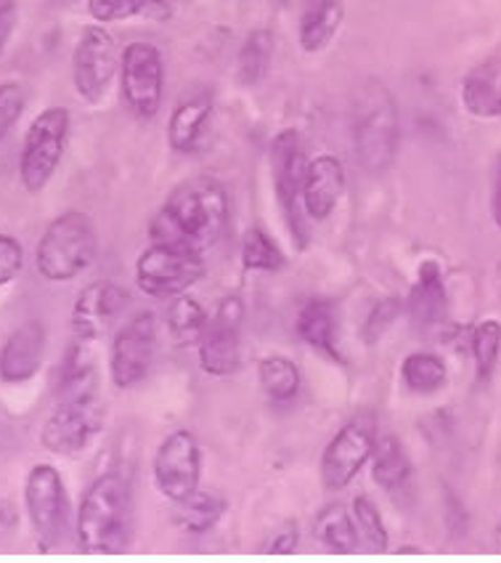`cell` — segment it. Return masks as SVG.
Masks as SVG:
<instances>
[{
    "label": "cell",
    "instance_id": "obj_1",
    "mask_svg": "<svg viewBox=\"0 0 501 563\" xmlns=\"http://www.w3.org/2000/svg\"><path fill=\"white\" fill-rule=\"evenodd\" d=\"M231 223L229 189L213 176H197L170 191L149 221V240L208 255Z\"/></svg>",
    "mask_w": 501,
    "mask_h": 563
},
{
    "label": "cell",
    "instance_id": "obj_2",
    "mask_svg": "<svg viewBox=\"0 0 501 563\" xmlns=\"http://www.w3.org/2000/svg\"><path fill=\"white\" fill-rule=\"evenodd\" d=\"M133 516L131 478L122 471L101 473L77 505V545L82 553H125L133 542Z\"/></svg>",
    "mask_w": 501,
    "mask_h": 563
},
{
    "label": "cell",
    "instance_id": "obj_3",
    "mask_svg": "<svg viewBox=\"0 0 501 563\" xmlns=\"http://www.w3.org/2000/svg\"><path fill=\"white\" fill-rule=\"evenodd\" d=\"M99 258V232L82 210L56 216L43 232L35 251L37 274L48 282H73Z\"/></svg>",
    "mask_w": 501,
    "mask_h": 563
},
{
    "label": "cell",
    "instance_id": "obj_4",
    "mask_svg": "<svg viewBox=\"0 0 501 563\" xmlns=\"http://www.w3.org/2000/svg\"><path fill=\"white\" fill-rule=\"evenodd\" d=\"M398 139H401V120H398L393 93L382 82H369L358 96L356 123H353L358 165L369 176L388 173L396 163Z\"/></svg>",
    "mask_w": 501,
    "mask_h": 563
},
{
    "label": "cell",
    "instance_id": "obj_5",
    "mask_svg": "<svg viewBox=\"0 0 501 563\" xmlns=\"http://www.w3.org/2000/svg\"><path fill=\"white\" fill-rule=\"evenodd\" d=\"M308 157L303 139L298 131H281L271 141V178L276 202H279L281 216L292 236L294 247L305 251L311 245V227L303 210V184H305Z\"/></svg>",
    "mask_w": 501,
    "mask_h": 563
},
{
    "label": "cell",
    "instance_id": "obj_6",
    "mask_svg": "<svg viewBox=\"0 0 501 563\" xmlns=\"http://www.w3.org/2000/svg\"><path fill=\"white\" fill-rule=\"evenodd\" d=\"M24 508L32 527V537L41 553H51L64 542L73 516L67 484L56 465L37 463L32 465L24 482Z\"/></svg>",
    "mask_w": 501,
    "mask_h": 563
},
{
    "label": "cell",
    "instance_id": "obj_7",
    "mask_svg": "<svg viewBox=\"0 0 501 563\" xmlns=\"http://www.w3.org/2000/svg\"><path fill=\"white\" fill-rule=\"evenodd\" d=\"M159 345V319L157 313L144 309L122 319V324L112 332L109 345V377L114 388L127 391L146 380L157 360Z\"/></svg>",
    "mask_w": 501,
    "mask_h": 563
},
{
    "label": "cell",
    "instance_id": "obj_8",
    "mask_svg": "<svg viewBox=\"0 0 501 563\" xmlns=\"http://www.w3.org/2000/svg\"><path fill=\"white\" fill-rule=\"evenodd\" d=\"M104 407L96 394L67 396L41 428L43 450L59 457H77L104 431Z\"/></svg>",
    "mask_w": 501,
    "mask_h": 563
},
{
    "label": "cell",
    "instance_id": "obj_9",
    "mask_svg": "<svg viewBox=\"0 0 501 563\" xmlns=\"http://www.w3.org/2000/svg\"><path fill=\"white\" fill-rule=\"evenodd\" d=\"M69 136V112L64 107H48L35 118L24 136L22 157H19V178L30 195L48 187L56 168L62 165Z\"/></svg>",
    "mask_w": 501,
    "mask_h": 563
},
{
    "label": "cell",
    "instance_id": "obj_10",
    "mask_svg": "<svg viewBox=\"0 0 501 563\" xmlns=\"http://www.w3.org/2000/svg\"><path fill=\"white\" fill-rule=\"evenodd\" d=\"M204 258L181 247L152 242L136 261V285L144 296L170 300L189 292L199 279H204Z\"/></svg>",
    "mask_w": 501,
    "mask_h": 563
},
{
    "label": "cell",
    "instance_id": "obj_11",
    "mask_svg": "<svg viewBox=\"0 0 501 563\" xmlns=\"http://www.w3.org/2000/svg\"><path fill=\"white\" fill-rule=\"evenodd\" d=\"M202 446L191 431H172L163 439L152 460L154 486L170 503L194 495L202 484Z\"/></svg>",
    "mask_w": 501,
    "mask_h": 563
},
{
    "label": "cell",
    "instance_id": "obj_12",
    "mask_svg": "<svg viewBox=\"0 0 501 563\" xmlns=\"http://www.w3.org/2000/svg\"><path fill=\"white\" fill-rule=\"evenodd\" d=\"M120 91L127 110L141 120H152L163 107L165 62L152 43H127L120 56Z\"/></svg>",
    "mask_w": 501,
    "mask_h": 563
},
{
    "label": "cell",
    "instance_id": "obj_13",
    "mask_svg": "<svg viewBox=\"0 0 501 563\" xmlns=\"http://www.w3.org/2000/svg\"><path fill=\"white\" fill-rule=\"evenodd\" d=\"M377 446V428L371 418H350L330 439L319 460V473L324 489L339 492L353 484V478L364 471L366 463H371V454Z\"/></svg>",
    "mask_w": 501,
    "mask_h": 563
},
{
    "label": "cell",
    "instance_id": "obj_14",
    "mask_svg": "<svg viewBox=\"0 0 501 563\" xmlns=\"http://www.w3.org/2000/svg\"><path fill=\"white\" fill-rule=\"evenodd\" d=\"M242 324L244 303L240 296H229L210 313V324L199 338V367L210 377H231L242 367Z\"/></svg>",
    "mask_w": 501,
    "mask_h": 563
},
{
    "label": "cell",
    "instance_id": "obj_15",
    "mask_svg": "<svg viewBox=\"0 0 501 563\" xmlns=\"http://www.w3.org/2000/svg\"><path fill=\"white\" fill-rule=\"evenodd\" d=\"M127 309H131L127 287L114 279H96L77 292L69 322L82 343H96L120 328Z\"/></svg>",
    "mask_w": 501,
    "mask_h": 563
},
{
    "label": "cell",
    "instance_id": "obj_16",
    "mask_svg": "<svg viewBox=\"0 0 501 563\" xmlns=\"http://www.w3.org/2000/svg\"><path fill=\"white\" fill-rule=\"evenodd\" d=\"M118 69L120 54L112 32L101 27V24H91V27L82 30L73 54V78L77 93L88 104H99L107 96L109 86H112Z\"/></svg>",
    "mask_w": 501,
    "mask_h": 563
},
{
    "label": "cell",
    "instance_id": "obj_17",
    "mask_svg": "<svg viewBox=\"0 0 501 563\" xmlns=\"http://www.w3.org/2000/svg\"><path fill=\"white\" fill-rule=\"evenodd\" d=\"M46 349L48 330L41 319L19 324L0 345V380L9 383V386L32 380L46 362Z\"/></svg>",
    "mask_w": 501,
    "mask_h": 563
},
{
    "label": "cell",
    "instance_id": "obj_18",
    "mask_svg": "<svg viewBox=\"0 0 501 563\" xmlns=\"http://www.w3.org/2000/svg\"><path fill=\"white\" fill-rule=\"evenodd\" d=\"M345 195V165L334 155L308 159L303 184V210L308 221H326Z\"/></svg>",
    "mask_w": 501,
    "mask_h": 563
},
{
    "label": "cell",
    "instance_id": "obj_19",
    "mask_svg": "<svg viewBox=\"0 0 501 563\" xmlns=\"http://www.w3.org/2000/svg\"><path fill=\"white\" fill-rule=\"evenodd\" d=\"M294 332L305 345L324 354L326 360L345 364L343 349H339V328H337V306L330 298L305 300L303 309L294 319Z\"/></svg>",
    "mask_w": 501,
    "mask_h": 563
},
{
    "label": "cell",
    "instance_id": "obj_20",
    "mask_svg": "<svg viewBox=\"0 0 501 563\" xmlns=\"http://www.w3.org/2000/svg\"><path fill=\"white\" fill-rule=\"evenodd\" d=\"M371 482L393 500H403L414 486V463L396 433L377 437L375 454H371Z\"/></svg>",
    "mask_w": 501,
    "mask_h": 563
},
{
    "label": "cell",
    "instance_id": "obj_21",
    "mask_svg": "<svg viewBox=\"0 0 501 563\" xmlns=\"http://www.w3.org/2000/svg\"><path fill=\"white\" fill-rule=\"evenodd\" d=\"M407 309L420 328H435L448 313V292L438 261H422L416 282L411 287Z\"/></svg>",
    "mask_w": 501,
    "mask_h": 563
},
{
    "label": "cell",
    "instance_id": "obj_22",
    "mask_svg": "<svg viewBox=\"0 0 501 563\" xmlns=\"http://www.w3.org/2000/svg\"><path fill=\"white\" fill-rule=\"evenodd\" d=\"M210 118H213V96L204 91L183 96L170 114V123H167V141H170L172 150L181 152V155L194 152Z\"/></svg>",
    "mask_w": 501,
    "mask_h": 563
},
{
    "label": "cell",
    "instance_id": "obj_23",
    "mask_svg": "<svg viewBox=\"0 0 501 563\" xmlns=\"http://www.w3.org/2000/svg\"><path fill=\"white\" fill-rule=\"evenodd\" d=\"M345 16L343 0H308V9L300 19V48L305 54H319L337 35Z\"/></svg>",
    "mask_w": 501,
    "mask_h": 563
},
{
    "label": "cell",
    "instance_id": "obj_24",
    "mask_svg": "<svg viewBox=\"0 0 501 563\" xmlns=\"http://www.w3.org/2000/svg\"><path fill=\"white\" fill-rule=\"evenodd\" d=\"M313 537L332 553H356L361 545V537H358L356 521H353L350 505L345 503H330L319 510L313 518Z\"/></svg>",
    "mask_w": 501,
    "mask_h": 563
},
{
    "label": "cell",
    "instance_id": "obj_25",
    "mask_svg": "<svg viewBox=\"0 0 501 563\" xmlns=\"http://www.w3.org/2000/svg\"><path fill=\"white\" fill-rule=\"evenodd\" d=\"M229 500L221 497L218 492L197 489L194 495H189L181 503H172V521L189 534H208L221 523V518L226 516Z\"/></svg>",
    "mask_w": 501,
    "mask_h": 563
},
{
    "label": "cell",
    "instance_id": "obj_26",
    "mask_svg": "<svg viewBox=\"0 0 501 563\" xmlns=\"http://www.w3.org/2000/svg\"><path fill=\"white\" fill-rule=\"evenodd\" d=\"M461 101L472 118H499L501 114V69L488 62L475 67L461 82Z\"/></svg>",
    "mask_w": 501,
    "mask_h": 563
},
{
    "label": "cell",
    "instance_id": "obj_27",
    "mask_svg": "<svg viewBox=\"0 0 501 563\" xmlns=\"http://www.w3.org/2000/svg\"><path fill=\"white\" fill-rule=\"evenodd\" d=\"M258 380L271 405H292L303 388V369L298 362L274 354L258 362Z\"/></svg>",
    "mask_w": 501,
    "mask_h": 563
},
{
    "label": "cell",
    "instance_id": "obj_28",
    "mask_svg": "<svg viewBox=\"0 0 501 563\" xmlns=\"http://www.w3.org/2000/svg\"><path fill=\"white\" fill-rule=\"evenodd\" d=\"M210 324V313L199 303L197 298H191L189 292L170 298V306L165 311V328L170 332V338L176 343L191 345L199 343V338L204 335Z\"/></svg>",
    "mask_w": 501,
    "mask_h": 563
},
{
    "label": "cell",
    "instance_id": "obj_29",
    "mask_svg": "<svg viewBox=\"0 0 501 563\" xmlns=\"http://www.w3.org/2000/svg\"><path fill=\"white\" fill-rule=\"evenodd\" d=\"M401 380L411 394L433 396L448 383V367L433 351H411L401 362Z\"/></svg>",
    "mask_w": 501,
    "mask_h": 563
},
{
    "label": "cell",
    "instance_id": "obj_30",
    "mask_svg": "<svg viewBox=\"0 0 501 563\" xmlns=\"http://www.w3.org/2000/svg\"><path fill=\"white\" fill-rule=\"evenodd\" d=\"M274 59V32L271 30H253L244 37L240 54H236V80L242 86L253 88L266 80Z\"/></svg>",
    "mask_w": 501,
    "mask_h": 563
},
{
    "label": "cell",
    "instance_id": "obj_31",
    "mask_svg": "<svg viewBox=\"0 0 501 563\" xmlns=\"http://www.w3.org/2000/svg\"><path fill=\"white\" fill-rule=\"evenodd\" d=\"M242 268L244 272H268V274H279L285 272L287 266V255L281 251L279 242L274 240L271 234L263 232L260 227L247 229L242 240Z\"/></svg>",
    "mask_w": 501,
    "mask_h": 563
},
{
    "label": "cell",
    "instance_id": "obj_32",
    "mask_svg": "<svg viewBox=\"0 0 501 563\" xmlns=\"http://www.w3.org/2000/svg\"><path fill=\"white\" fill-rule=\"evenodd\" d=\"M470 351L475 360V375H478V383H488L499 367L501 322H497V319H483V322L472 330Z\"/></svg>",
    "mask_w": 501,
    "mask_h": 563
},
{
    "label": "cell",
    "instance_id": "obj_33",
    "mask_svg": "<svg viewBox=\"0 0 501 563\" xmlns=\"http://www.w3.org/2000/svg\"><path fill=\"white\" fill-rule=\"evenodd\" d=\"M59 394L62 399L80 394H96V367L80 343H75L67 351V356H64L59 369Z\"/></svg>",
    "mask_w": 501,
    "mask_h": 563
},
{
    "label": "cell",
    "instance_id": "obj_34",
    "mask_svg": "<svg viewBox=\"0 0 501 563\" xmlns=\"http://www.w3.org/2000/svg\"><path fill=\"white\" fill-rule=\"evenodd\" d=\"M350 514H353V521H356L358 537H361L366 548L377 550V553H382V550L390 548L388 527H385L382 510L377 508L375 500H369L366 495L353 497Z\"/></svg>",
    "mask_w": 501,
    "mask_h": 563
},
{
    "label": "cell",
    "instance_id": "obj_35",
    "mask_svg": "<svg viewBox=\"0 0 501 563\" xmlns=\"http://www.w3.org/2000/svg\"><path fill=\"white\" fill-rule=\"evenodd\" d=\"M401 309L403 303L398 298H382L377 300L375 309L366 313L364 319V328H361V335L366 343H377L385 332L390 330V324L396 322L398 317H401Z\"/></svg>",
    "mask_w": 501,
    "mask_h": 563
},
{
    "label": "cell",
    "instance_id": "obj_36",
    "mask_svg": "<svg viewBox=\"0 0 501 563\" xmlns=\"http://www.w3.org/2000/svg\"><path fill=\"white\" fill-rule=\"evenodd\" d=\"M149 0H88V11L96 22H122L136 14H144Z\"/></svg>",
    "mask_w": 501,
    "mask_h": 563
},
{
    "label": "cell",
    "instance_id": "obj_37",
    "mask_svg": "<svg viewBox=\"0 0 501 563\" xmlns=\"http://www.w3.org/2000/svg\"><path fill=\"white\" fill-rule=\"evenodd\" d=\"M24 112V91L19 82H0V141L19 123Z\"/></svg>",
    "mask_w": 501,
    "mask_h": 563
},
{
    "label": "cell",
    "instance_id": "obj_38",
    "mask_svg": "<svg viewBox=\"0 0 501 563\" xmlns=\"http://www.w3.org/2000/svg\"><path fill=\"white\" fill-rule=\"evenodd\" d=\"M24 268V247L16 236L0 234V287L11 285Z\"/></svg>",
    "mask_w": 501,
    "mask_h": 563
},
{
    "label": "cell",
    "instance_id": "obj_39",
    "mask_svg": "<svg viewBox=\"0 0 501 563\" xmlns=\"http://www.w3.org/2000/svg\"><path fill=\"white\" fill-rule=\"evenodd\" d=\"M300 548V529L298 523H285L279 532L274 534V540L268 542V553L274 555H289Z\"/></svg>",
    "mask_w": 501,
    "mask_h": 563
},
{
    "label": "cell",
    "instance_id": "obj_40",
    "mask_svg": "<svg viewBox=\"0 0 501 563\" xmlns=\"http://www.w3.org/2000/svg\"><path fill=\"white\" fill-rule=\"evenodd\" d=\"M16 27V3L14 0H0V54L9 43L11 32Z\"/></svg>",
    "mask_w": 501,
    "mask_h": 563
},
{
    "label": "cell",
    "instance_id": "obj_41",
    "mask_svg": "<svg viewBox=\"0 0 501 563\" xmlns=\"http://www.w3.org/2000/svg\"><path fill=\"white\" fill-rule=\"evenodd\" d=\"M144 14H149L152 19H167L172 14V0H149Z\"/></svg>",
    "mask_w": 501,
    "mask_h": 563
},
{
    "label": "cell",
    "instance_id": "obj_42",
    "mask_svg": "<svg viewBox=\"0 0 501 563\" xmlns=\"http://www.w3.org/2000/svg\"><path fill=\"white\" fill-rule=\"evenodd\" d=\"M491 213H493V223L501 229V159H499V170H497V181H493V197H491Z\"/></svg>",
    "mask_w": 501,
    "mask_h": 563
},
{
    "label": "cell",
    "instance_id": "obj_43",
    "mask_svg": "<svg viewBox=\"0 0 501 563\" xmlns=\"http://www.w3.org/2000/svg\"><path fill=\"white\" fill-rule=\"evenodd\" d=\"M398 553H422V550L414 545H403V550H398Z\"/></svg>",
    "mask_w": 501,
    "mask_h": 563
}]
</instances>
